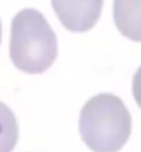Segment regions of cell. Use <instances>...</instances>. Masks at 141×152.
<instances>
[{
  "label": "cell",
  "mask_w": 141,
  "mask_h": 152,
  "mask_svg": "<svg viewBox=\"0 0 141 152\" xmlns=\"http://www.w3.org/2000/svg\"><path fill=\"white\" fill-rule=\"evenodd\" d=\"M79 130L93 152H118L130 137L132 116L119 97L102 93L83 105Z\"/></svg>",
  "instance_id": "cell-1"
},
{
  "label": "cell",
  "mask_w": 141,
  "mask_h": 152,
  "mask_svg": "<svg viewBox=\"0 0 141 152\" xmlns=\"http://www.w3.org/2000/svg\"><path fill=\"white\" fill-rule=\"evenodd\" d=\"M57 36L45 15L25 8L11 22L10 57L17 68L26 73L47 71L57 58Z\"/></svg>",
  "instance_id": "cell-2"
},
{
  "label": "cell",
  "mask_w": 141,
  "mask_h": 152,
  "mask_svg": "<svg viewBox=\"0 0 141 152\" xmlns=\"http://www.w3.org/2000/svg\"><path fill=\"white\" fill-rule=\"evenodd\" d=\"M58 20L71 32H87L100 20L104 0H51Z\"/></svg>",
  "instance_id": "cell-3"
},
{
  "label": "cell",
  "mask_w": 141,
  "mask_h": 152,
  "mask_svg": "<svg viewBox=\"0 0 141 152\" xmlns=\"http://www.w3.org/2000/svg\"><path fill=\"white\" fill-rule=\"evenodd\" d=\"M113 21L125 37L141 42V0H113Z\"/></svg>",
  "instance_id": "cell-4"
},
{
  "label": "cell",
  "mask_w": 141,
  "mask_h": 152,
  "mask_svg": "<svg viewBox=\"0 0 141 152\" xmlns=\"http://www.w3.org/2000/svg\"><path fill=\"white\" fill-rule=\"evenodd\" d=\"M18 141V123L15 115L0 101V152H11Z\"/></svg>",
  "instance_id": "cell-5"
},
{
  "label": "cell",
  "mask_w": 141,
  "mask_h": 152,
  "mask_svg": "<svg viewBox=\"0 0 141 152\" xmlns=\"http://www.w3.org/2000/svg\"><path fill=\"white\" fill-rule=\"evenodd\" d=\"M133 96L137 105L141 108V66L137 69L133 77Z\"/></svg>",
  "instance_id": "cell-6"
},
{
  "label": "cell",
  "mask_w": 141,
  "mask_h": 152,
  "mask_svg": "<svg viewBox=\"0 0 141 152\" xmlns=\"http://www.w3.org/2000/svg\"><path fill=\"white\" fill-rule=\"evenodd\" d=\"M0 43H1V22H0Z\"/></svg>",
  "instance_id": "cell-7"
}]
</instances>
